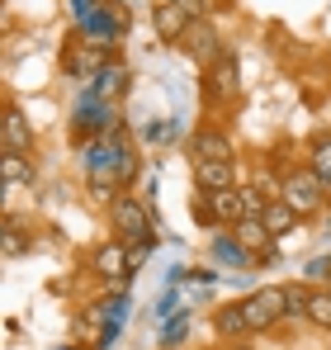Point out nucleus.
Masks as SVG:
<instances>
[{
    "instance_id": "4be33fe9",
    "label": "nucleus",
    "mask_w": 331,
    "mask_h": 350,
    "mask_svg": "<svg viewBox=\"0 0 331 350\" xmlns=\"http://www.w3.org/2000/svg\"><path fill=\"white\" fill-rule=\"evenodd\" d=\"M194 218H199V223H218V218H213V208H209V199H204V194H199V199H194Z\"/></svg>"
},
{
    "instance_id": "1a4fd4ad",
    "label": "nucleus",
    "mask_w": 331,
    "mask_h": 350,
    "mask_svg": "<svg viewBox=\"0 0 331 350\" xmlns=\"http://www.w3.org/2000/svg\"><path fill=\"white\" fill-rule=\"evenodd\" d=\"M185 48H189V57L204 62V66H213V62L222 57V48H218V29H213L209 19H194V24H189V33H185Z\"/></svg>"
},
{
    "instance_id": "412c9836",
    "label": "nucleus",
    "mask_w": 331,
    "mask_h": 350,
    "mask_svg": "<svg viewBox=\"0 0 331 350\" xmlns=\"http://www.w3.org/2000/svg\"><path fill=\"white\" fill-rule=\"evenodd\" d=\"M175 5H180L189 19H204V14H209V0H175Z\"/></svg>"
},
{
    "instance_id": "f257e3e1",
    "label": "nucleus",
    "mask_w": 331,
    "mask_h": 350,
    "mask_svg": "<svg viewBox=\"0 0 331 350\" xmlns=\"http://www.w3.org/2000/svg\"><path fill=\"white\" fill-rule=\"evenodd\" d=\"M279 199H284L298 218H313V213L327 208V185L308 171V166H289L284 180H279Z\"/></svg>"
},
{
    "instance_id": "9b49d317",
    "label": "nucleus",
    "mask_w": 331,
    "mask_h": 350,
    "mask_svg": "<svg viewBox=\"0 0 331 350\" xmlns=\"http://www.w3.org/2000/svg\"><path fill=\"white\" fill-rule=\"evenodd\" d=\"M189 14L175 5V0H166V5H157V14H152V29H157V38L161 43H185V33H189Z\"/></svg>"
},
{
    "instance_id": "2eb2a0df",
    "label": "nucleus",
    "mask_w": 331,
    "mask_h": 350,
    "mask_svg": "<svg viewBox=\"0 0 331 350\" xmlns=\"http://www.w3.org/2000/svg\"><path fill=\"white\" fill-rule=\"evenodd\" d=\"M0 175H5V185H19V180H34V166H29V157L5 152L0 157Z\"/></svg>"
},
{
    "instance_id": "6ab92c4d",
    "label": "nucleus",
    "mask_w": 331,
    "mask_h": 350,
    "mask_svg": "<svg viewBox=\"0 0 331 350\" xmlns=\"http://www.w3.org/2000/svg\"><path fill=\"white\" fill-rule=\"evenodd\" d=\"M152 251H157V237H142V241H133V246H128V265L137 270V265H142Z\"/></svg>"
},
{
    "instance_id": "4468645a",
    "label": "nucleus",
    "mask_w": 331,
    "mask_h": 350,
    "mask_svg": "<svg viewBox=\"0 0 331 350\" xmlns=\"http://www.w3.org/2000/svg\"><path fill=\"white\" fill-rule=\"evenodd\" d=\"M308 171L317 175V180L327 185V194H331V137H317V142H313V152H308Z\"/></svg>"
},
{
    "instance_id": "b1692460",
    "label": "nucleus",
    "mask_w": 331,
    "mask_h": 350,
    "mask_svg": "<svg viewBox=\"0 0 331 350\" xmlns=\"http://www.w3.org/2000/svg\"><path fill=\"white\" fill-rule=\"evenodd\" d=\"M237 350H241V346H237Z\"/></svg>"
},
{
    "instance_id": "20e7f679",
    "label": "nucleus",
    "mask_w": 331,
    "mask_h": 350,
    "mask_svg": "<svg viewBox=\"0 0 331 350\" xmlns=\"http://www.w3.org/2000/svg\"><path fill=\"white\" fill-rule=\"evenodd\" d=\"M204 95H209L213 105H237L241 81H237V57H232V53H222V57L204 71Z\"/></svg>"
},
{
    "instance_id": "7ed1b4c3",
    "label": "nucleus",
    "mask_w": 331,
    "mask_h": 350,
    "mask_svg": "<svg viewBox=\"0 0 331 350\" xmlns=\"http://www.w3.org/2000/svg\"><path fill=\"white\" fill-rule=\"evenodd\" d=\"M109 228H114L118 241H142V237H152V228H147V199L118 194L109 204Z\"/></svg>"
},
{
    "instance_id": "f3484780",
    "label": "nucleus",
    "mask_w": 331,
    "mask_h": 350,
    "mask_svg": "<svg viewBox=\"0 0 331 350\" xmlns=\"http://www.w3.org/2000/svg\"><path fill=\"white\" fill-rule=\"evenodd\" d=\"M118 90H123V66H109V71L95 76V95H100V100H114Z\"/></svg>"
},
{
    "instance_id": "6e6552de",
    "label": "nucleus",
    "mask_w": 331,
    "mask_h": 350,
    "mask_svg": "<svg viewBox=\"0 0 331 350\" xmlns=\"http://www.w3.org/2000/svg\"><path fill=\"white\" fill-rule=\"evenodd\" d=\"M0 142L5 152H19V157H34V123L19 114L14 105L5 109V123H0Z\"/></svg>"
},
{
    "instance_id": "ddd939ff",
    "label": "nucleus",
    "mask_w": 331,
    "mask_h": 350,
    "mask_svg": "<svg viewBox=\"0 0 331 350\" xmlns=\"http://www.w3.org/2000/svg\"><path fill=\"white\" fill-rule=\"evenodd\" d=\"M261 223L270 228V237H289V232H293V228H298V213H293V208H289V204H284V199H279V194H275Z\"/></svg>"
},
{
    "instance_id": "f03ea898",
    "label": "nucleus",
    "mask_w": 331,
    "mask_h": 350,
    "mask_svg": "<svg viewBox=\"0 0 331 350\" xmlns=\"http://www.w3.org/2000/svg\"><path fill=\"white\" fill-rule=\"evenodd\" d=\"M241 312L251 322V332H270L289 317V284H265V289L246 293L241 298Z\"/></svg>"
},
{
    "instance_id": "a211bd4d",
    "label": "nucleus",
    "mask_w": 331,
    "mask_h": 350,
    "mask_svg": "<svg viewBox=\"0 0 331 350\" xmlns=\"http://www.w3.org/2000/svg\"><path fill=\"white\" fill-rule=\"evenodd\" d=\"M308 293H313V289L289 284V317H293V322H298V317H308Z\"/></svg>"
},
{
    "instance_id": "f8f14e48",
    "label": "nucleus",
    "mask_w": 331,
    "mask_h": 350,
    "mask_svg": "<svg viewBox=\"0 0 331 350\" xmlns=\"http://www.w3.org/2000/svg\"><path fill=\"white\" fill-rule=\"evenodd\" d=\"M213 332H218L222 341H237V336H251V322H246V312H241V303H222L218 312H213Z\"/></svg>"
},
{
    "instance_id": "9d476101",
    "label": "nucleus",
    "mask_w": 331,
    "mask_h": 350,
    "mask_svg": "<svg viewBox=\"0 0 331 350\" xmlns=\"http://www.w3.org/2000/svg\"><path fill=\"white\" fill-rule=\"evenodd\" d=\"M189 157L194 161H232V137L222 128H199L189 137Z\"/></svg>"
},
{
    "instance_id": "39448f33",
    "label": "nucleus",
    "mask_w": 331,
    "mask_h": 350,
    "mask_svg": "<svg viewBox=\"0 0 331 350\" xmlns=\"http://www.w3.org/2000/svg\"><path fill=\"white\" fill-rule=\"evenodd\" d=\"M90 270L100 275V280H128L133 275V265H128V246L118 241V237H109V241H100L95 251H90Z\"/></svg>"
},
{
    "instance_id": "5701e85b",
    "label": "nucleus",
    "mask_w": 331,
    "mask_h": 350,
    "mask_svg": "<svg viewBox=\"0 0 331 350\" xmlns=\"http://www.w3.org/2000/svg\"><path fill=\"white\" fill-rule=\"evenodd\" d=\"M157 5H166V0H157Z\"/></svg>"
},
{
    "instance_id": "dca6fc26",
    "label": "nucleus",
    "mask_w": 331,
    "mask_h": 350,
    "mask_svg": "<svg viewBox=\"0 0 331 350\" xmlns=\"http://www.w3.org/2000/svg\"><path fill=\"white\" fill-rule=\"evenodd\" d=\"M237 194H241V218H265V208H270V199H265V194H261L256 185H241Z\"/></svg>"
},
{
    "instance_id": "423d86ee",
    "label": "nucleus",
    "mask_w": 331,
    "mask_h": 350,
    "mask_svg": "<svg viewBox=\"0 0 331 350\" xmlns=\"http://www.w3.org/2000/svg\"><path fill=\"white\" fill-rule=\"evenodd\" d=\"M232 237H237V246H241L251 260H270V256H275V237H270V228H265L261 218H237V223H232Z\"/></svg>"
},
{
    "instance_id": "0eeeda50",
    "label": "nucleus",
    "mask_w": 331,
    "mask_h": 350,
    "mask_svg": "<svg viewBox=\"0 0 331 350\" xmlns=\"http://www.w3.org/2000/svg\"><path fill=\"white\" fill-rule=\"evenodd\" d=\"M194 189H199V194L237 189V166H232V161H194Z\"/></svg>"
},
{
    "instance_id": "aec40b11",
    "label": "nucleus",
    "mask_w": 331,
    "mask_h": 350,
    "mask_svg": "<svg viewBox=\"0 0 331 350\" xmlns=\"http://www.w3.org/2000/svg\"><path fill=\"white\" fill-rule=\"evenodd\" d=\"M14 251H24V237L14 228V218H10V228H5V256H14Z\"/></svg>"
}]
</instances>
